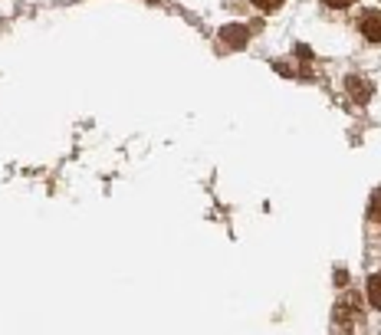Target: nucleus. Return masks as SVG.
Returning a JSON list of instances; mask_svg holds the SVG:
<instances>
[{"mask_svg":"<svg viewBox=\"0 0 381 335\" xmlns=\"http://www.w3.org/2000/svg\"><path fill=\"white\" fill-rule=\"evenodd\" d=\"M375 198H378V204L371 200V221H375V223H381V191H378V194H375Z\"/></svg>","mask_w":381,"mask_h":335,"instance_id":"7","label":"nucleus"},{"mask_svg":"<svg viewBox=\"0 0 381 335\" xmlns=\"http://www.w3.org/2000/svg\"><path fill=\"white\" fill-rule=\"evenodd\" d=\"M358 30L369 43H381V10H365L358 20Z\"/></svg>","mask_w":381,"mask_h":335,"instance_id":"2","label":"nucleus"},{"mask_svg":"<svg viewBox=\"0 0 381 335\" xmlns=\"http://www.w3.org/2000/svg\"><path fill=\"white\" fill-rule=\"evenodd\" d=\"M256 3V10H263V13H273V10H280L286 0H254Z\"/></svg>","mask_w":381,"mask_h":335,"instance_id":"6","label":"nucleus"},{"mask_svg":"<svg viewBox=\"0 0 381 335\" xmlns=\"http://www.w3.org/2000/svg\"><path fill=\"white\" fill-rule=\"evenodd\" d=\"M358 325H362V309L355 306V299L352 296L342 299L335 306V329H339V335H355Z\"/></svg>","mask_w":381,"mask_h":335,"instance_id":"1","label":"nucleus"},{"mask_svg":"<svg viewBox=\"0 0 381 335\" xmlns=\"http://www.w3.org/2000/svg\"><path fill=\"white\" fill-rule=\"evenodd\" d=\"M369 302L375 309H381V270L369 276Z\"/></svg>","mask_w":381,"mask_h":335,"instance_id":"4","label":"nucleus"},{"mask_svg":"<svg viewBox=\"0 0 381 335\" xmlns=\"http://www.w3.org/2000/svg\"><path fill=\"white\" fill-rule=\"evenodd\" d=\"M326 7H335V10H342V7H348V3H355V0H322Z\"/></svg>","mask_w":381,"mask_h":335,"instance_id":"8","label":"nucleus"},{"mask_svg":"<svg viewBox=\"0 0 381 335\" xmlns=\"http://www.w3.org/2000/svg\"><path fill=\"white\" fill-rule=\"evenodd\" d=\"M220 40L227 43L230 50H243V46L250 43V30H247V26L230 24V26H224V30H220Z\"/></svg>","mask_w":381,"mask_h":335,"instance_id":"3","label":"nucleus"},{"mask_svg":"<svg viewBox=\"0 0 381 335\" xmlns=\"http://www.w3.org/2000/svg\"><path fill=\"white\" fill-rule=\"evenodd\" d=\"M345 89H348V92H352L358 102H369V83H362V79H348V83H345Z\"/></svg>","mask_w":381,"mask_h":335,"instance_id":"5","label":"nucleus"}]
</instances>
